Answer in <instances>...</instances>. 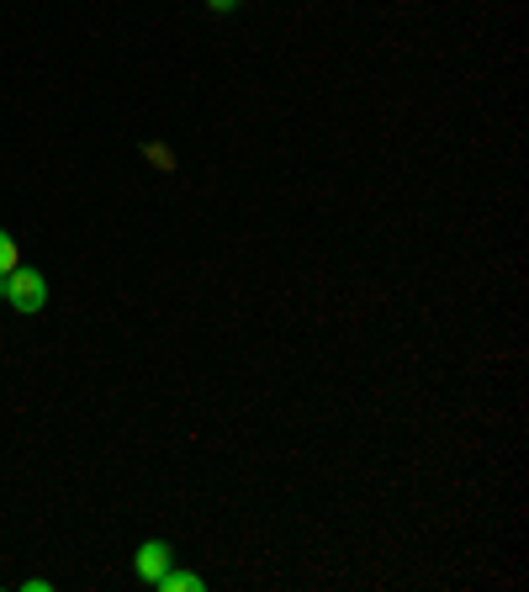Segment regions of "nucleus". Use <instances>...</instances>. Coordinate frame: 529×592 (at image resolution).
<instances>
[{"instance_id": "1", "label": "nucleus", "mask_w": 529, "mask_h": 592, "mask_svg": "<svg viewBox=\"0 0 529 592\" xmlns=\"http://www.w3.org/2000/svg\"><path fill=\"white\" fill-rule=\"evenodd\" d=\"M0 297H5V307L11 313H42L48 307V280H42V270H27V265H16L11 276L0 280Z\"/></svg>"}, {"instance_id": "2", "label": "nucleus", "mask_w": 529, "mask_h": 592, "mask_svg": "<svg viewBox=\"0 0 529 592\" xmlns=\"http://www.w3.org/2000/svg\"><path fill=\"white\" fill-rule=\"evenodd\" d=\"M169 566H175V551H169L164 540H149V545H138V555H133V577H138V582H149V588L160 582Z\"/></svg>"}, {"instance_id": "3", "label": "nucleus", "mask_w": 529, "mask_h": 592, "mask_svg": "<svg viewBox=\"0 0 529 592\" xmlns=\"http://www.w3.org/2000/svg\"><path fill=\"white\" fill-rule=\"evenodd\" d=\"M154 588H160V592H202V577H197V571H175V566H169Z\"/></svg>"}, {"instance_id": "4", "label": "nucleus", "mask_w": 529, "mask_h": 592, "mask_svg": "<svg viewBox=\"0 0 529 592\" xmlns=\"http://www.w3.org/2000/svg\"><path fill=\"white\" fill-rule=\"evenodd\" d=\"M16 265H22V249H16V238H11L5 228H0V280L11 276Z\"/></svg>"}, {"instance_id": "5", "label": "nucleus", "mask_w": 529, "mask_h": 592, "mask_svg": "<svg viewBox=\"0 0 529 592\" xmlns=\"http://www.w3.org/2000/svg\"><path fill=\"white\" fill-rule=\"evenodd\" d=\"M143 159H149V164H154L160 175H169V169H175V154H169L164 143H143Z\"/></svg>"}, {"instance_id": "6", "label": "nucleus", "mask_w": 529, "mask_h": 592, "mask_svg": "<svg viewBox=\"0 0 529 592\" xmlns=\"http://www.w3.org/2000/svg\"><path fill=\"white\" fill-rule=\"evenodd\" d=\"M234 5H239V0H206V11H217V16H228Z\"/></svg>"}]
</instances>
